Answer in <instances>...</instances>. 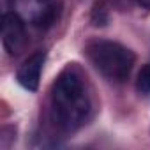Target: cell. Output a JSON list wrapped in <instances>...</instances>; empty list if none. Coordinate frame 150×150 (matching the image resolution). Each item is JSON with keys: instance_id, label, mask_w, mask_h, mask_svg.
Instances as JSON below:
<instances>
[{"instance_id": "1", "label": "cell", "mask_w": 150, "mask_h": 150, "mask_svg": "<svg viewBox=\"0 0 150 150\" xmlns=\"http://www.w3.org/2000/svg\"><path fill=\"white\" fill-rule=\"evenodd\" d=\"M94 99L85 74L67 65L51 87V118L62 132L78 131L92 115Z\"/></svg>"}, {"instance_id": "2", "label": "cell", "mask_w": 150, "mask_h": 150, "mask_svg": "<svg viewBox=\"0 0 150 150\" xmlns=\"http://www.w3.org/2000/svg\"><path fill=\"white\" fill-rule=\"evenodd\" d=\"M85 53L97 72L111 83H124L131 76V71L136 62L134 53L127 46L110 39L88 41L85 46Z\"/></svg>"}, {"instance_id": "3", "label": "cell", "mask_w": 150, "mask_h": 150, "mask_svg": "<svg viewBox=\"0 0 150 150\" xmlns=\"http://www.w3.org/2000/svg\"><path fill=\"white\" fill-rule=\"evenodd\" d=\"M11 9L25 23L46 28L57 20L58 0H11Z\"/></svg>"}, {"instance_id": "4", "label": "cell", "mask_w": 150, "mask_h": 150, "mask_svg": "<svg viewBox=\"0 0 150 150\" xmlns=\"http://www.w3.org/2000/svg\"><path fill=\"white\" fill-rule=\"evenodd\" d=\"M2 44L11 57L21 53L27 44L25 21L16 13H6L2 18Z\"/></svg>"}, {"instance_id": "5", "label": "cell", "mask_w": 150, "mask_h": 150, "mask_svg": "<svg viewBox=\"0 0 150 150\" xmlns=\"http://www.w3.org/2000/svg\"><path fill=\"white\" fill-rule=\"evenodd\" d=\"M46 60V53L44 51H35L34 55H30L21 67L18 69L16 78L20 81V85L30 92H35L39 87V80H41V72H42V65Z\"/></svg>"}, {"instance_id": "6", "label": "cell", "mask_w": 150, "mask_h": 150, "mask_svg": "<svg viewBox=\"0 0 150 150\" xmlns=\"http://www.w3.org/2000/svg\"><path fill=\"white\" fill-rule=\"evenodd\" d=\"M136 88L141 96H150V64L143 65L141 71L138 72Z\"/></svg>"}, {"instance_id": "7", "label": "cell", "mask_w": 150, "mask_h": 150, "mask_svg": "<svg viewBox=\"0 0 150 150\" xmlns=\"http://www.w3.org/2000/svg\"><path fill=\"white\" fill-rule=\"evenodd\" d=\"M138 2H139V6H143L145 9L150 11V0H138Z\"/></svg>"}]
</instances>
